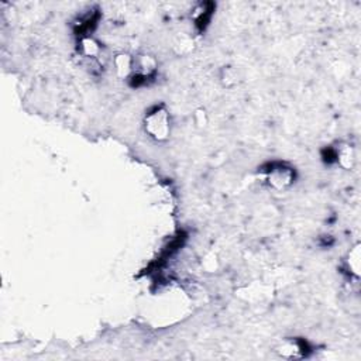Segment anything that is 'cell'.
Wrapping results in <instances>:
<instances>
[{
    "instance_id": "3",
    "label": "cell",
    "mask_w": 361,
    "mask_h": 361,
    "mask_svg": "<svg viewBox=\"0 0 361 361\" xmlns=\"http://www.w3.org/2000/svg\"><path fill=\"white\" fill-rule=\"evenodd\" d=\"M278 352L282 357H287V359H298V357L305 356L304 343L288 342V343H285V345L281 347V350H278Z\"/></svg>"
},
{
    "instance_id": "2",
    "label": "cell",
    "mask_w": 361,
    "mask_h": 361,
    "mask_svg": "<svg viewBox=\"0 0 361 361\" xmlns=\"http://www.w3.org/2000/svg\"><path fill=\"white\" fill-rule=\"evenodd\" d=\"M270 185L275 189H285L294 180V171L284 164L271 165V170L267 173Z\"/></svg>"
},
{
    "instance_id": "6",
    "label": "cell",
    "mask_w": 361,
    "mask_h": 361,
    "mask_svg": "<svg viewBox=\"0 0 361 361\" xmlns=\"http://www.w3.org/2000/svg\"><path fill=\"white\" fill-rule=\"evenodd\" d=\"M81 48L86 57H95L99 52L98 42L93 41L92 38H83L81 41Z\"/></svg>"
},
{
    "instance_id": "1",
    "label": "cell",
    "mask_w": 361,
    "mask_h": 361,
    "mask_svg": "<svg viewBox=\"0 0 361 361\" xmlns=\"http://www.w3.org/2000/svg\"><path fill=\"white\" fill-rule=\"evenodd\" d=\"M144 127L146 132L153 137V139L163 141L171 132V126H170V116L168 112L165 110L164 106L154 107L151 112H148L144 120Z\"/></svg>"
},
{
    "instance_id": "7",
    "label": "cell",
    "mask_w": 361,
    "mask_h": 361,
    "mask_svg": "<svg viewBox=\"0 0 361 361\" xmlns=\"http://www.w3.org/2000/svg\"><path fill=\"white\" fill-rule=\"evenodd\" d=\"M350 257H352V263L349 261L350 268H352L356 274H359V270H360V248H359V246L354 247L353 253H350Z\"/></svg>"
},
{
    "instance_id": "5",
    "label": "cell",
    "mask_w": 361,
    "mask_h": 361,
    "mask_svg": "<svg viewBox=\"0 0 361 361\" xmlns=\"http://www.w3.org/2000/svg\"><path fill=\"white\" fill-rule=\"evenodd\" d=\"M337 161H340V164L343 165L345 168H352L354 163V153L352 147L345 146L343 148H340V151L336 153Z\"/></svg>"
},
{
    "instance_id": "4",
    "label": "cell",
    "mask_w": 361,
    "mask_h": 361,
    "mask_svg": "<svg viewBox=\"0 0 361 361\" xmlns=\"http://www.w3.org/2000/svg\"><path fill=\"white\" fill-rule=\"evenodd\" d=\"M115 65L116 69H117V74L120 76H126V75H129V72L132 71L133 68L132 58L126 55V54H120V55L116 57Z\"/></svg>"
}]
</instances>
